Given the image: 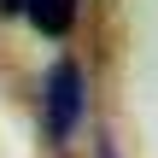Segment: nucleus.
Masks as SVG:
<instances>
[{"label": "nucleus", "instance_id": "obj_1", "mask_svg": "<svg viewBox=\"0 0 158 158\" xmlns=\"http://www.w3.org/2000/svg\"><path fill=\"white\" fill-rule=\"evenodd\" d=\"M82 129H88V70L76 53H64L41 76V135L47 147H70Z\"/></svg>", "mask_w": 158, "mask_h": 158}, {"label": "nucleus", "instance_id": "obj_2", "mask_svg": "<svg viewBox=\"0 0 158 158\" xmlns=\"http://www.w3.org/2000/svg\"><path fill=\"white\" fill-rule=\"evenodd\" d=\"M23 23L41 41H70L76 23H82V0H29L23 6Z\"/></svg>", "mask_w": 158, "mask_h": 158}, {"label": "nucleus", "instance_id": "obj_3", "mask_svg": "<svg viewBox=\"0 0 158 158\" xmlns=\"http://www.w3.org/2000/svg\"><path fill=\"white\" fill-rule=\"evenodd\" d=\"M94 158H123L117 152V135H100V141H94Z\"/></svg>", "mask_w": 158, "mask_h": 158}, {"label": "nucleus", "instance_id": "obj_4", "mask_svg": "<svg viewBox=\"0 0 158 158\" xmlns=\"http://www.w3.org/2000/svg\"><path fill=\"white\" fill-rule=\"evenodd\" d=\"M23 6H29V0H0V18H6V23H18V18H23Z\"/></svg>", "mask_w": 158, "mask_h": 158}]
</instances>
